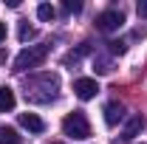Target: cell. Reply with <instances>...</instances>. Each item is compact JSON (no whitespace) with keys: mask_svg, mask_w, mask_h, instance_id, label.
Returning <instances> with one entry per match:
<instances>
[{"mask_svg":"<svg viewBox=\"0 0 147 144\" xmlns=\"http://www.w3.org/2000/svg\"><path fill=\"white\" fill-rule=\"evenodd\" d=\"M57 90H59V76L57 73H37L26 79V99L37 102V105H48L57 99Z\"/></svg>","mask_w":147,"mask_h":144,"instance_id":"6da1fadb","label":"cell"},{"mask_svg":"<svg viewBox=\"0 0 147 144\" xmlns=\"http://www.w3.org/2000/svg\"><path fill=\"white\" fill-rule=\"evenodd\" d=\"M48 45L42 42V45H28V48H23L17 54V59H14V71L23 73V71H28V68H40L42 62H45V57H48Z\"/></svg>","mask_w":147,"mask_h":144,"instance_id":"7a4b0ae2","label":"cell"},{"mask_svg":"<svg viewBox=\"0 0 147 144\" xmlns=\"http://www.w3.org/2000/svg\"><path fill=\"white\" fill-rule=\"evenodd\" d=\"M62 133H65V136H71V139H79V141H85V139L91 136L88 116H85L82 110H74V113H68V116L62 119Z\"/></svg>","mask_w":147,"mask_h":144,"instance_id":"3957f363","label":"cell"},{"mask_svg":"<svg viewBox=\"0 0 147 144\" xmlns=\"http://www.w3.org/2000/svg\"><path fill=\"white\" fill-rule=\"evenodd\" d=\"M122 26H125V14H122L119 9H108V11H102V14L96 17V28H99V31H105V34L119 31Z\"/></svg>","mask_w":147,"mask_h":144,"instance_id":"277c9868","label":"cell"},{"mask_svg":"<svg viewBox=\"0 0 147 144\" xmlns=\"http://www.w3.org/2000/svg\"><path fill=\"white\" fill-rule=\"evenodd\" d=\"M74 93H76L82 102H88V99H93V96L99 93V85H96V79H76V82H74Z\"/></svg>","mask_w":147,"mask_h":144,"instance_id":"5b68a950","label":"cell"},{"mask_svg":"<svg viewBox=\"0 0 147 144\" xmlns=\"http://www.w3.org/2000/svg\"><path fill=\"white\" fill-rule=\"evenodd\" d=\"M122 119H125V108H122L119 102H108V105H105V124L116 127Z\"/></svg>","mask_w":147,"mask_h":144,"instance_id":"8992f818","label":"cell"},{"mask_svg":"<svg viewBox=\"0 0 147 144\" xmlns=\"http://www.w3.org/2000/svg\"><path fill=\"white\" fill-rule=\"evenodd\" d=\"M20 124L26 127L28 133H42V130H45V122H42L37 113H20Z\"/></svg>","mask_w":147,"mask_h":144,"instance_id":"52a82bcc","label":"cell"},{"mask_svg":"<svg viewBox=\"0 0 147 144\" xmlns=\"http://www.w3.org/2000/svg\"><path fill=\"white\" fill-rule=\"evenodd\" d=\"M142 130H144V119H142V113H136V116H130V119H127V124H125V133H122V136H125V139H136Z\"/></svg>","mask_w":147,"mask_h":144,"instance_id":"ba28073f","label":"cell"},{"mask_svg":"<svg viewBox=\"0 0 147 144\" xmlns=\"http://www.w3.org/2000/svg\"><path fill=\"white\" fill-rule=\"evenodd\" d=\"M88 51H91V45H88V42H82L79 48H74V51H68V54L62 57V65H68V68H71V65H79V59L88 54Z\"/></svg>","mask_w":147,"mask_h":144,"instance_id":"9c48e42d","label":"cell"},{"mask_svg":"<svg viewBox=\"0 0 147 144\" xmlns=\"http://www.w3.org/2000/svg\"><path fill=\"white\" fill-rule=\"evenodd\" d=\"M14 90L9 88V85H3L0 88V113H9V110H14Z\"/></svg>","mask_w":147,"mask_h":144,"instance_id":"30bf717a","label":"cell"},{"mask_svg":"<svg viewBox=\"0 0 147 144\" xmlns=\"http://www.w3.org/2000/svg\"><path fill=\"white\" fill-rule=\"evenodd\" d=\"M0 144H23V136H17L14 127H0Z\"/></svg>","mask_w":147,"mask_h":144,"instance_id":"8fae6325","label":"cell"},{"mask_svg":"<svg viewBox=\"0 0 147 144\" xmlns=\"http://www.w3.org/2000/svg\"><path fill=\"white\" fill-rule=\"evenodd\" d=\"M93 71L96 73H110L113 71V62H110L108 57H93Z\"/></svg>","mask_w":147,"mask_h":144,"instance_id":"7c38bea8","label":"cell"},{"mask_svg":"<svg viewBox=\"0 0 147 144\" xmlns=\"http://www.w3.org/2000/svg\"><path fill=\"white\" fill-rule=\"evenodd\" d=\"M37 17L48 23V20H54V17H57V9L51 6V3H42V6H37Z\"/></svg>","mask_w":147,"mask_h":144,"instance_id":"4fadbf2b","label":"cell"},{"mask_svg":"<svg viewBox=\"0 0 147 144\" xmlns=\"http://www.w3.org/2000/svg\"><path fill=\"white\" fill-rule=\"evenodd\" d=\"M17 37H20V42H28V40H34V37H37V28H34V26H28V23H20Z\"/></svg>","mask_w":147,"mask_h":144,"instance_id":"5bb4252c","label":"cell"},{"mask_svg":"<svg viewBox=\"0 0 147 144\" xmlns=\"http://www.w3.org/2000/svg\"><path fill=\"white\" fill-rule=\"evenodd\" d=\"M108 45H110V54H125L127 51V42H122V40H113Z\"/></svg>","mask_w":147,"mask_h":144,"instance_id":"9a60e30c","label":"cell"},{"mask_svg":"<svg viewBox=\"0 0 147 144\" xmlns=\"http://www.w3.org/2000/svg\"><path fill=\"white\" fill-rule=\"evenodd\" d=\"M65 11H68V14H79V11H82V3H79V0H65Z\"/></svg>","mask_w":147,"mask_h":144,"instance_id":"2e32d148","label":"cell"},{"mask_svg":"<svg viewBox=\"0 0 147 144\" xmlns=\"http://www.w3.org/2000/svg\"><path fill=\"white\" fill-rule=\"evenodd\" d=\"M139 17H147V0L139 3Z\"/></svg>","mask_w":147,"mask_h":144,"instance_id":"e0dca14e","label":"cell"},{"mask_svg":"<svg viewBox=\"0 0 147 144\" xmlns=\"http://www.w3.org/2000/svg\"><path fill=\"white\" fill-rule=\"evenodd\" d=\"M6 40V23H0V42Z\"/></svg>","mask_w":147,"mask_h":144,"instance_id":"ac0fdd59","label":"cell"},{"mask_svg":"<svg viewBox=\"0 0 147 144\" xmlns=\"http://www.w3.org/2000/svg\"><path fill=\"white\" fill-rule=\"evenodd\" d=\"M0 62H6V51L3 48H0Z\"/></svg>","mask_w":147,"mask_h":144,"instance_id":"d6986e66","label":"cell"},{"mask_svg":"<svg viewBox=\"0 0 147 144\" xmlns=\"http://www.w3.org/2000/svg\"><path fill=\"white\" fill-rule=\"evenodd\" d=\"M54 144H59V141H54Z\"/></svg>","mask_w":147,"mask_h":144,"instance_id":"ffe728a7","label":"cell"}]
</instances>
